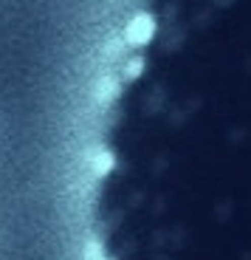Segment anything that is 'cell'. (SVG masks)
Masks as SVG:
<instances>
[{
	"mask_svg": "<svg viewBox=\"0 0 251 260\" xmlns=\"http://www.w3.org/2000/svg\"><path fill=\"white\" fill-rule=\"evenodd\" d=\"M93 260H251V0H147L102 119Z\"/></svg>",
	"mask_w": 251,
	"mask_h": 260,
	"instance_id": "cell-1",
	"label": "cell"
}]
</instances>
